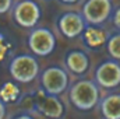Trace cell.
I'll list each match as a JSON object with an SVG mask.
<instances>
[{
  "label": "cell",
  "instance_id": "cell-8",
  "mask_svg": "<svg viewBox=\"0 0 120 119\" xmlns=\"http://www.w3.org/2000/svg\"><path fill=\"white\" fill-rule=\"evenodd\" d=\"M57 25H59L61 35L66 38H70V39H74V38L82 35L85 28L88 27L82 14L74 13V11H67L63 16H60Z\"/></svg>",
  "mask_w": 120,
  "mask_h": 119
},
{
  "label": "cell",
  "instance_id": "cell-12",
  "mask_svg": "<svg viewBox=\"0 0 120 119\" xmlns=\"http://www.w3.org/2000/svg\"><path fill=\"white\" fill-rule=\"evenodd\" d=\"M99 107L105 119H120V94L106 95L101 101Z\"/></svg>",
  "mask_w": 120,
  "mask_h": 119
},
{
  "label": "cell",
  "instance_id": "cell-3",
  "mask_svg": "<svg viewBox=\"0 0 120 119\" xmlns=\"http://www.w3.org/2000/svg\"><path fill=\"white\" fill-rule=\"evenodd\" d=\"M42 17L41 6L34 0H20L13 7V18L22 28H34Z\"/></svg>",
  "mask_w": 120,
  "mask_h": 119
},
{
  "label": "cell",
  "instance_id": "cell-9",
  "mask_svg": "<svg viewBox=\"0 0 120 119\" xmlns=\"http://www.w3.org/2000/svg\"><path fill=\"white\" fill-rule=\"evenodd\" d=\"M35 107L38 112L49 119H60L64 114V107L57 95H50L45 91L41 92L39 97L35 99Z\"/></svg>",
  "mask_w": 120,
  "mask_h": 119
},
{
  "label": "cell",
  "instance_id": "cell-1",
  "mask_svg": "<svg viewBox=\"0 0 120 119\" xmlns=\"http://www.w3.org/2000/svg\"><path fill=\"white\" fill-rule=\"evenodd\" d=\"M68 98L75 108L90 111L99 102L98 84L92 80H78L71 86Z\"/></svg>",
  "mask_w": 120,
  "mask_h": 119
},
{
  "label": "cell",
  "instance_id": "cell-13",
  "mask_svg": "<svg viewBox=\"0 0 120 119\" xmlns=\"http://www.w3.org/2000/svg\"><path fill=\"white\" fill-rule=\"evenodd\" d=\"M20 95V90L14 83H4L0 88V98L4 102H13L18 98Z\"/></svg>",
  "mask_w": 120,
  "mask_h": 119
},
{
  "label": "cell",
  "instance_id": "cell-15",
  "mask_svg": "<svg viewBox=\"0 0 120 119\" xmlns=\"http://www.w3.org/2000/svg\"><path fill=\"white\" fill-rule=\"evenodd\" d=\"M13 7V0H0V14L7 13Z\"/></svg>",
  "mask_w": 120,
  "mask_h": 119
},
{
  "label": "cell",
  "instance_id": "cell-19",
  "mask_svg": "<svg viewBox=\"0 0 120 119\" xmlns=\"http://www.w3.org/2000/svg\"><path fill=\"white\" fill-rule=\"evenodd\" d=\"M61 3H66V4H74V3H77L78 0H60Z\"/></svg>",
  "mask_w": 120,
  "mask_h": 119
},
{
  "label": "cell",
  "instance_id": "cell-11",
  "mask_svg": "<svg viewBox=\"0 0 120 119\" xmlns=\"http://www.w3.org/2000/svg\"><path fill=\"white\" fill-rule=\"evenodd\" d=\"M82 39L91 48H99V46L108 44L109 35L106 31L99 28L98 25H88L82 34Z\"/></svg>",
  "mask_w": 120,
  "mask_h": 119
},
{
  "label": "cell",
  "instance_id": "cell-5",
  "mask_svg": "<svg viewBox=\"0 0 120 119\" xmlns=\"http://www.w3.org/2000/svg\"><path fill=\"white\" fill-rule=\"evenodd\" d=\"M28 46L36 56H49L56 48V38L48 28H34L28 35Z\"/></svg>",
  "mask_w": 120,
  "mask_h": 119
},
{
  "label": "cell",
  "instance_id": "cell-18",
  "mask_svg": "<svg viewBox=\"0 0 120 119\" xmlns=\"http://www.w3.org/2000/svg\"><path fill=\"white\" fill-rule=\"evenodd\" d=\"M13 119H34L31 115H27V114H21V115H17L15 118H13Z\"/></svg>",
  "mask_w": 120,
  "mask_h": 119
},
{
  "label": "cell",
  "instance_id": "cell-6",
  "mask_svg": "<svg viewBox=\"0 0 120 119\" xmlns=\"http://www.w3.org/2000/svg\"><path fill=\"white\" fill-rule=\"evenodd\" d=\"M113 6L110 0H87L82 6V17L88 25H101L112 14Z\"/></svg>",
  "mask_w": 120,
  "mask_h": 119
},
{
  "label": "cell",
  "instance_id": "cell-16",
  "mask_svg": "<svg viewBox=\"0 0 120 119\" xmlns=\"http://www.w3.org/2000/svg\"><path fill=\"white\" fill-rule=\"evenodd\" d=\"M113 24L117 30H120V7L116 8V11L113 13Z\"/></svg>",
  "mask_w": 120,
  "mask_h": 119
},
{
  "label": "cell",
  "instance_id": "cell-2",
  "mask_svg": "<svg viewBox=\"0 0 120 119\" xmlns=\"http://www.w3.org/2000/svg\"><path fill=\"white\" fill-rule=\"evenodd\" d=\"M8 73L17 83H32L39 74V63L35 56L18 55L11 59L8 64Z\"/></svg>",
  "mask_w": 120,
  "mask_h": 119
},
{
  "label": "cell",
  "instance_id": "cell-4",
  "mask_svg": "<svg viewBox=\"0 0 120 119\" xmlns=\"http://www.w3.org/2000/svg\"><path fill=\"white\" fill-rule=\"evenodd\" d=\"M41 86L46 94L59 95L68 86V74L59 66L48 67L41 74Z\"/></svg>",
  "mask_w": 120,
  "mask_h": 119
},
{
  "label": "cell",
  "instance_id": "cell-7",
  "mask_svg": "<svg viewBox=\"0 0 120 119\" xmlns=\"http://www.w3.org/2000/svg\"><path fill=\"white\" fill-rule=\"evenodd\" d=\"M95 83L102 88H116L120 86L119 60H105L95 70Z\"/></svg>",
  "mask_w": 120,
  "mask_h": 119
},
{
  "label": "cell",
  "instance_id": "cell-14",
  "mask_svg": "<svg viewBox=\"0 0 120 119\" xmlns=\"http://www.w3.org/2000/svg\"><path fill=\"white\" fill-rule=\"evenodd\" d=\"M106 49H108V53L112 59L120 60V34H115V35L109 36L108 44H106Z\"/></svg>",
  "mask_w": 120,
  "mask_h": 119
},
{
  "label": "cell",
  "instance_id": "cell-10",
  "mask_svg": "<svg viewBox=\"0 0 120 119\" xmlns=\"http://www.w3.org/2000/svg\"><path fill=\"white\" fill-rule=\"evenodd\" d=\"M66 66L74 74H82L90 67V59L82 51H71L66 55Z\"/></svg>",
  "mask_w": 120,
  "mask_h": 119
},
{
  "label": "cell",
  "instance_id": "cell-17",
  "mask_svg": "<svg viewBox=\"0 0 120 119\" xmlns=\"http://www.w3.org/2000/svg\"><path fill=\"white\" fill-rule=\"evenodd\" d=\"M6 116V105H4V101L0 98V119H4Z\"/></svg>",
  "mask_w": 120,
  "mask_h": 119
}]
</instances>
